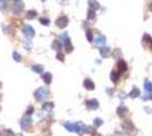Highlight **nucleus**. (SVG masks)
<instances>
[{
	"mask_svg": "<svg viewBox=\"0 0 152 136\" xmlns=\"http://www.w3.org/2000/svg\"><path fill=\"white\" fill-rule=\"evenodd\" d=\"M149 9H150V10H151V11H152V4H151V5H150V6H149Z\"/></svg>",
	"mask_w": 152,
	"mask_h": 136,
	"instance_id": "473e14b6",
	"label": "nucleus"
},
{
	"mask_svg": "<svg viewBox=\"0 0 152 136\" xmlns=\"http://www.w3.org/2000/svg\"><path fill=\"white\" fill-rule=\"evenodd\" d=\"M117 112H118V115H119L120 117H124L127 112H128V110H127V108H125L124 106H122V107H119V108H118Z\"/></svg>",
	"mask_w": 152,
	"mask_h": 136,
	"instance_id": "4468645a",
	"label": "nucleus"
},
{
	"mask_svg": "<svg viewBox=\"0 0 152 136\" xmlns=\"http://www.w3.org/2000/svg\"><path fill=\"white\" fill-rule=\"evenodd\" d=\"M40 23H41L42 25H49L50 21H49L48 18H40Z\"/></svg>",
	"mask_w": 152,
	"mask_h": 136,
	"instance_id": "a878e982",
	"label": "nucleus"
},
{
	"mask_svg": "<svg viewBox=\"0 0 152 136\" xmlns=\"http://www.w3.org/2000/svg\"><path fill=\"white\" fill-rule=\"evenodd\" d=\"M57 59H59L60 61H64V59H65V56H64L63 53H60V52H59V53L57 55Z\"/></svg>",
	"mask_w": 152,
	"mask_h": 136,
	"instance_id": "c85d7f7f",
	"label": "nucleus"
},
{
	"mask_svg": "<svg viewBox=\"0 0 152 136\" xmlns=\"http://www.w3.org/2000/svg\"><path fill=\"white\" fill-rule=\"evenodd\" d=\"M94 41H95V44L97 45H101V47H103V45L106 44V38H104L103 35H99Z\"/></svg>",
	"mask_w": 152,
	"mask_h": 136,
	"instance_id": "6e6552de",
	"label": "nucleus"
},
{
	"mask_svg": "<svg viewBox=\"0 0 152 136\" xmlns=\"http://www.w3.org/2000/svg\"><path fill=\"white\" fill-rule=\"evenodd\" d=\"M86 107L89 108V109L91 110H94V109H98L99 107V102L97 100H94V99H92V100H89L86 102Z\"/></svg>",
	"mask_w": 152,
	"mask_h": 136,
	"instance_id": "423d86ee",
	"label": "nucleus"
},
{
	"mask_svg": "<svg viewBox=\"0 0 152 136\" xmlns=\"http://www.w3.org/2000/svg\"><path fill=\"white\" fill-rule=\"evenodd\" d=\"M84 87L86 90H94V83H93L90 78H86L84 81Z\"/></svg>",
	"mask_w": 152,
	"mask_h": 136,
	"instance_id": "1a4fd4ad",
	"label": "nucleus"
},
{
	"mask_svg": "<svg viewBox=\"0 0 152 136\" xmlns=\"http://www.w3.org/2000/svg\"><path fill=\"white\" fill-rule=\"evenodd\" d=\"M6 133H5V134H6V136H13L14 134H13V132H11V131H5Z\"/></svg>",
	"mask_w": 152,
	"mask_h": 136,
	"instance_id": "2f4dec72",
	"label": "nucleus"
},
{
	"mask_svg": "<svg viewBox=\"0 0 152 136\" xmlns=\"http://www.w3.org/2000/svg\"><path fill=\"white\" fill-rule=\"evenodd\" d=\"M65 49H66L67 52H72L73 51V45L70 44V42H68V43L65 44Z\"/></svg>",
	"mask_w": 152,
	"mask_h": 136,
	"instance_id": "b1692460",
	"label": "nucleus"
},
{
	"mask_svg": "<svg viewBox=\"0 0 152 136\" xmlns=\"http://www.w3.org/2000/svg\"><path fill=\"white\" fill-rule=\"evenodd\" d=\"M0 136H1V133H0Z\"/></svg>",
	"mask_w": 152,
	"mask_h": 136,
	"instance_id": "f704fd0d",
	"label": "nucleus"
},
{
	"mask_svg": "<svg viewBox=\"0 0 152 136\" xmlns=\"http://www.w3.org/2000/svg\"><path fill=\"white\" fill-rule=\"evenodd\" d=\"M89 6H90V8L94 11L100 8V5H99V2L97 0H89Z\"/></svg>",
	"mask_w": 152,
	"mask_h": 136,
	"instance_id": "0eeeda50",
	"label": "nucleus"
},
{
	"mask_svg": "<svg viewBox=\"0 0 152 136\" xmlns=\"http://www.w3.org/2000/svg\"><path fill=\"white\" fill-rule=\"evenodd\" d=\"M86 36H88V40H89V41L90 42H91L92 41V40H93V36H92V32H91V31H86Z\"/></svg>",
	"mask_w": 152,
	"mask_h": 136,
	"instance_id": "bb28decb",
	"label": "nucleus"
},
{
	"mask_svg": "<svg viewBox=\"0 0 152 136\" xmlns=\"http://www.w3.org/2000/svg\"><path fill=\"white\" fill-rule=\"evenodd\" d=\"M13 57H14V60L15 61H18V63H19V61H22V56L18 53V52L15 51L14 53H13Z\"/></svg>",
	"mask_w": 152,
	"mask_h": 136,
	"instance_id": "412c9836",
	"label": "nucleus"
},
{
	"mask_svg": "<svg viewBox=\"0 0 152 136\" xmlns=\"http://www.w3.org/2000/svg\"><path fill=\"white\" fill-rule=\"evenodd\" d=\"M42 109L45 111H51L54 109V103H52V102H47V103H44L42 106Z\"/></svg>",
	"mask_w": 152,
	"mask_h": 136,
	"instance_id": "ddd939ff",
	"label": "nucleus"
},
{
	"mask_svg": "<svg viewBox=\"0 0 152 136\" xmlns=\"http://www.w3.org/2000/svg\"><path fill=\"white\" fill-rule=\"evenodd\" d=\"M24 48L27 49V50H31V49H32V43H31L30 40H26V41L24 42Z\"/></svg>",
	"mask_w": 152,
	"mask_h": 136,
	"instance_id": "5701e85b",
	"label": "nucleus"
},
{
	"mask_svg": "<svg viewBox=\"0 0 152 136\" xmlns=\"http://www.w3.org/2000/svg\"><path fill=\"white\" fill-rule=\"evenodd\" d=\"M14 1H15V2H18V1H19V0H14Z\"/></svg>",
	"mask_w": 152,
	"mask_h": 136,
	"instance_id": "72a5a7b5",
	"label": "nucleus"
},
{
	"mask_svg": "<svg viewBox=\"0 0 152 136\" xmlns=\"http://www.w3.org/2000/svg\"><path fill=\"white\" fill-rule=\"evenodd\" d=\"M42 79L44 81L45 84H50L51 81H52V75L50 73H45L42 75Z\"/></svg>",
	"mask_w": 152,
	"mask_h": 136,
	"instance_id": "9d476101",
	"label": "nucleus"
},
{
	"mask_svg": "<svg viewBox=\"0 0 152 136\" xmlns=\"http://www.w3.org/2000/svg\"><path fill=\"white\" fill-rule=\"evenodd\" d=\"M34 97L38 101H43L49 97V90L47 87H40L34 92Z\"/></svg>",
	"mask_w": 152,
	"mask_h": 136,
	"instance_id": "f257e3e1",
	"label": "nucleus"
},
{
	"mask_svg": "<svg viewBox=\"0 0 152 136\" xmlns=\"http://www.w3.org/2000/svg\"><path fill=\"white\" fill-rule=\"evenodd\" d=\"M94 18H95V13H94V10L90 9L89 13H88V19H89V21H93Z\"/></svg>",
	"mask_w": 152,
	"mask_h": 136,
	"instance_id": "a211bd4d",
	"label": "nucleus"
},
{
	"mask_svg": "<svg viewBox=\"0 0 152 136\" xmlns=\"http://www.w3.org/2000/svg\"><path fill=\"white\" fill-rule=\"evenodd\" d=\"M129 95H131L132 98H136V97H138L140 95V90L138 89H136V87H134L133 89V91L129 93Z\"/></svg>",
	"mask_w": 152,
	"mask_h": 136,
	"instance_id": "6ab92c4d",
	"label": "nucleus"
},
{
	"mask_svg": "<svg viewBox=\"0 0 152 136\" xmlns=\"http://www.w3.org/2000/svg\"><path fill=\"white\" fill-rule=\"evenodd\" d=\"M144 89H145L147 92H152V83L151 82H145Z\"/></svg>",
	"mask_w": 152,
	"mask_h": 136,
	"instance_id": "aec40b11",
	"label": "nucleus"
},
{
	"mask_svg": "<svg viewBox=\"0 0 152 136\" xmlns=\"http://www.w3.org/2000/svg\"><path fill=\"white\" fill-rule=\"evenodd\" d=\"M60 42L59 41H55L54 42V44H52V48L54 49H56V50H60Z\"/></svg>",
	"mask_w": 152,
	"mask_h": 136,
	"instance_id": "393cba45",
	"label": "nucleus"
},
{
	"mask_svg": "<svg viewBox=\"0 0 152 136\" xmlns=\"http://www.w3.org/2000/svg\"><path fill=\"white\" fill-rule=\"evenodd\" d=\"M118 67H119V72H125L127 69V65L125 61H123V60H120L118 63Z\"/></svg>",
	"mask_w": 152,
	"mask_h": 136,
	"instance_id": "f3484780",
	"label": "nucleus"
},
{
	"mask_svg": "<svg viewBox=\"0 0 152 136\" xmlns=\"http://www.w3.org/2000/svg\"><path fill=\"white\" fill-rule=\"evenodd\" d=\"M100 55L102 56L103 58H107V57H109V55H110V49H108V48H106V47H102L101 49H100Z\"/></svg>",
	"mask_w": 152,
	"mask_h": 136,
	"instance_id": "9b49d317",
	"label": "nucleus"
},
{
	"mask_svg": "<svg viewBox=\"0 0 152 136\" xmlns=\"http://www.w3.org/2000/svg\"><path fill=\"white\" fill-rule=\"evenodd\" d=\"M101 124H102V120H101L100 118L94 119V125L97 126V127H99V126H101Z\"/></svg>",
	"mask_w": 152,
	"mask_h": 136,
	"instance_id": "cd10ccee",
	"label": "nucleus"
},
{
	"mask_svg": "<svg viewBox=\"0 0 152 136\" xmlns=\"http://www.w3.org/2000/svg\"><path fill=\"white\" fill-rule=\"evenodd\" d=\"M56 24H57V26L59 29H64V27H66L68 25V18L66 16H61L56 21Z\"/></svg>",
	"mask_w": 152,
	"mask_h": 136,
	"instance_id": "20e7f679",
	"label": "nucleus"
},
{
	"mask_svg": "<svg viewBox=\"0 0 152 136\" xmlns=\"http://www.w3.org/2000/svg\"><path fill=\"white\" fill-rule=\"evenodd\" d=\"M36 17V11L35 10H29L26 13V18L27 19H33Z\"/></svg>",
	"mask_w": 152,
	"mask_h": 136,
	"instance_id": "dca6fc26",
	"label": "nucleus"
},
{
	"mask_svg": "<svg viewBox=\"0 0 152 136\" xmlns=\"http://www.w3.org/2000/svg\"><path fill=\"white\" fill-rule=\"evenodd\" d=\"M33 111H34V108L33 107H29V109H27V111H26V115H32Z\"/></svg>",
	"mask_w": 152,
	"mask_h": 136,
	"instance_id": "c756f323",
	"label": "nucleus"
},
{
	"mask_svg": "<svg viewBox=\"0 0 152 136\" xmlns=\"http://www.w3.org/2000/svg\"><path fill=\"white\" fill-rule=\"evenodd\" d=\"M6 7V2L5 0H0V9H4Z\"/></svg>",
	"mask_w": 152,
	"mask_h": 136,
	"instance_id": "7c9ffc66",
	"label": "nucleus"
},
{
	"mask_svg": "<svg viewBox=\"0 0 152 136\" xmlns=\"http://www.w3.org/2000/svg\"><path fill=\"white\" fill-rule=\"evenodd\" d=\"M65 127L69 132H77V133L81 132V124H66Z\"/></svg>",
	"mask_w": 152,
	"mask_h": 136,
	"instance_id": "39448f33",
	"label": "nucleus"
},
{
	"mask_svg": "<svg viewBox=\"0 0 152 136\" xmlns=\"http://www.w3.org/2000/svg\"><path fill=\"white\" fill-rule=\"evenodd\" d=\"M23 34L27 39H32L35 35V31H34V29L31 25H25L23 27Z\"/></svg>",
	"mask_w": 152,
	"mask_h": 136,
	"instance_id": "f03ea898",
	"label": "nucleus"
},
{
	"mask_svg": "<svg viewBox=\"0 0 152 136\" xmlns=\"http://www.w3.org/2000/svg\"><path fill=\"white\" fill-rule=\"evenodd\" d=\"M59 42L64 43V44H66V43L70 42V40H69V38H68L67 33H64V34H61V35H60V39H59Z\"/></svg>",
	"mask_w": 152,
	"mask_h": 136,
	"instance_id": "f8f14e48",
	"label": "nucleus"
},
{
	"mask_svg": "<svg viewBox=\"0 0 152 136\" xmlns=\"http://www.w3.org/2000/svg\"><path fill=\"white\" fill-rule=\"evenodd\" d=\"M118 77H119V74L117 72H113V73H111V81L117 82V81H118Z\"/></svg>",
	"mask_w": 152,
	"mask_h": 136,
	"instance_id": "4be33fe9",
	"label": "nucleus"
},
{
	"mask_svg": "<svg viewBox=\"0 0 152 136\" xmlns=\"http://www.w3.org/2000/svg\"><path fill=\"white\" fill-rule=\"evenodd\" d=\"M32 70H33L34 73L41 74L43 72V66H41V65H34V66L32 67Z\"/></svg>",
	"mask_w": 152,
	"mask_h": 136,
	"instance_id": "2eb2a0df",
	"label": "nucleus"
},
{
	"mask_svg": "<svg viewBox=\"0 0 152 136\" xmlns=\"http://www.w3.org/2000/svg\"><path fill=\"white\" fill-rule=\"evenodd\" d=\"M31 125H32V120L27 117H24L21 120V127L24 129V131H27V129L31 128Z\"/></svg>",
	"mask_w": 152,
	"mask_h": 136,
	"instance_id": "7ed1b4c3",
	"label": "nucleus"
}]
</instances>
